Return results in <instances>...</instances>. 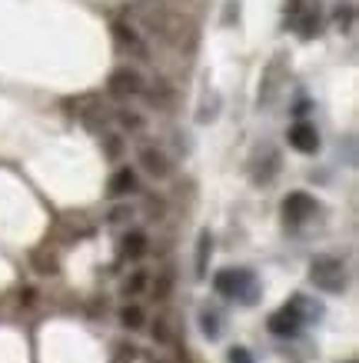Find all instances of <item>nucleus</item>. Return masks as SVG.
<instances>
[{
	"label": "nucleus",
	"mask_w": 359,
	"mask_h": 363,
	"mask_svg": "<svg viewBox=\"0 0 359 363\" xmlns=\"http://www.w3.org/2000/svg\"><path fill=\"white\" fill-rule=\"evenodd\" d=\"M213 286H217L220 297H229V300H243V303H256V277L250 270H223V274L213 277Z\"/></svg>",
	"instance_id": "f257e3e1"
},
{
	"label": "nucleus",
	"mask_w": 359,
	"mask_h": 363,
	"mask_svg": "<svg viewBox=\"0 0 359 363\" xmlns=\"http://www.w3.org/2000/svg\"><path fill=\"white\" fill-rule=\"evenodd\" d=\"M306 317H323V310L306 307L303 297H293V303H286L283 310H276V313L270 317V330L276 333V337H296Z\"/></svg>",
	"instance_id": "f03ea898"
},
{
	"label": "nucleus",
	"mask_w": 359,
	"mask_h": 363,
	"mask_svg": "<svg viewBox=\"0 0 359 363\" xmlns=\"http://www.w3.org/2000/svg\"><path fill=\"white\" fill-rule=\"evenodd\" d=\"M309 280L319 290H326V294H343L346 290V267L336 257H316L313 270H309Z\"/></svg>",
	"instance_id": "7ed1b4c3"
},
{
	"label": "nucleus",
	"mask_w": 359,
	"mask_h": 363,
	"mask_svg": "<svg viewBox=\"0 0 359 363\" xmlns=\"http://www.w3.org/2000/svg\"><path fill=\"white\" fill-rule=\"evenodd\" d=\"M290 147L300 150V154H316V150H319V130L306 121L293 123V127H290Z\"/></svg>",
	"instance_id": "20e7f679"
},
{
	"label": "nucleus",
	"mask_w": 359,
	"mask_h": 363,
	"mask_svg": "<svg viewBox=\"0 0 359 363\" xmlns=\"http://www.w3.org/2000/svg\"><path fill=\"white\" fill-rule=\"evenodd\" d=\"M110 94L113 97H137L143 94V77L137 70H113V77H110Z\"/></svg>",
	"instance_id": "39448f33"
},
{
	"label": "nucleus",
	"mask_w": 359,
	"mask_h": 363,
	"mask_svg": "<svg viewBox=\"0 0 359 363\" xmlns=\"http://www.w3.org/2000/svg\"><path fill=\"white\" fill-rule=\"evenodd\" d=\"M140 167L150 177H156V180H166V177H170V157H166L160 147H153V143L140 147Z\"/></svg>",
	"instance_id": "423d86ee"
},
{
	"label": "nucleus",
	"mask_w": 359,
	"mask_h": 363,
	"mask_svg": "<svg viewBox=\"0 0 359 363\" xmlns=\"http://www.w3.org/2000/svg\"><path fill=\"white\" fill-rule=\"evenodd\" d=\"M316 210H319V207H316V200L309 197V194H290V197H286V203H283L286 220H293V223L309 220Z\"/></svg>",
	"instance_id": "0eeeda50"
},
{
	"label": "nucleus",
	"mask_w": 359,
	"mask_h": 363,
	"mask_svg": "<svg viewBox=\"0 0 359 363\" xmlns=\"http://www.w3.org/2000/svg\"><path fill=\"white\" fill-rule=\"evenodd\" d=\"M137 190V174H133L130 167H123L117 174L110 177V197H127Z\"/></svg>",
	"instance_id": "6e6552de"
},
{
	"label": "nucleus",
	"mask_w": 359,
	"mask_h": 363,
	"mask_svg": "<svg viewBox=\"0 0 359 363\" xmlns=\"http://www.w3.org/2000/svg\"><path fill=\"white\" fill-rule=\"evenodd\" d=\"M120 323H123L127 330H143L147 313H143L140 303H123V307H120Z\"/></svg>",
	"instance_id": "1a4fd4ad"
},
{
	"label": "nucleus",
	"mask_w": 359,
	"mask_h": 363,
	"mask_svg": "<svg viewBox=\"0 0 359 363\" xmlns=\"http://www.w3.org/2000/svg\"><path fill=\"white\" fill-rule=\"evenodd\" d=\"M210 253H213V237H210V230H203L196 240V277H207Z\"/></svg>",
	"instance_id": "9d476101"
},
{
	"label": "nucleus",
	"mask_w": 359,
	"mask_h": 363,
	"mask_svg": "<svg viewBox=\"0 0 359 363\" xmlns=\"http://www.w3.org/2000/svg\"><path fill=\"white\" fill-rule=\"evenodd\" d=\"M123 257H130V260H140L143 253H147V237H143L140 230H130L127 237H123Z\"/></svg>",
	"instance_id": "9b49d317"
},
{
	"label": "nucleus",
	"mask_w": 359,
	"mask_h": 363,
	"mask_svg": "<svg viewBox=\"0 0 359 363\" xmlns=\"http://www.w3.org/2000/svg\"><path fill=\"white\" fill-rule=\"evenodd\" d=\"M117 37H120V40H123L127 47H133L137 54H147V47L140 44V37H137V33H133L130 27H127V23H117Z\"/></svg>",
	"instance_id": "f8f14e48"
},
{
	"label": "nucleus",
	"mask_w": 359,
	"mask_h": 363,
	"mask_svg": "<svg viewBox=\"0 0 359 363\" xmlns=\"http://www.w3.org/2000/svg\"><path fill=\"white\" fill-rule=\"evenodd\" d=\"M200 323H203V333H207L210 340H217V337H220V317H217V313L203 310V313H200Z\"/></svg>",
	"instance_id": "ddd939ff"
},
{
	"label": "nucleus",
	"mask_w": 359,
	"mask_h": 363,
	"mask_svg": "<svg viewBox=\"0 0 359 363\" xmlns=\"http://www.w3.org/2000/svg\"><path fill=\"white\" fill-rule=\"evenodd\" d=\"M123 290H127L130 297H137V294H143V290H147V270H137V274H130V280L123 284Z\"/></svg>",
	"instance_id": "4468645a"
},
{
	"label": "nucleus",
	"mask_w": 359,
	"mask_h": 363,
	"mask_svg": "<svg viewBox=\"0 0 359 363\" xmlns=\"http://www.w3.org/2000/svg\"><path fill=\"white\" fill-rule=\"evenodd\" d=\"M110 223H127V220H133V207H127V203H120V207H113L110 210V217H107Z\"/></svg>",
	"instance_id": "2eb2a0df"
},
{
	"label": "nucleus",
	"mask_w": 359,
	"mask_h": 363,
	"mask_svg": "<svg viewBox=\"0 0 359 363\" xmlns=\"http://www.w3.org/2000/svg\"><path fill=\"white\" fill-rule=\"evenodd\" d=\"M229 363H253V357H250V350H243V347H233V350H229Z\"/></svg>",
	"instance_id": "dca6fc26"
},
{
	"label": "nucleus",
	"mask_w": 359,
	"mask_h": 363,
	"mask_svg": "<svg viewBox=\"0 0 359 363\" xmlns=\"http://www.w3.org/2000/svg\"><path fill=\"white\" fill-rule=\"evenodd\" d=\"M120 123H123V127H133V130H137V127H143V121L137 117V113H120Z\"/></svg>",
	"instance_id": "f3484780"
},
{
	"label": "nucleus",
	"mask_w": 359,
	"mask_h": 363,
	"mask_svg": "<svg viewBox=\"0 0 359 363\" xmlns=\"http://www.w3.org/2000/svg\"><path fill=\"white\" fill-rule=\"evenodd\" d=\"M153 337H156V340H160V343H166V340H170V333H166V327H164V323H156V327H153Z\"/></svg>",
	"instance_id": "a211bd4d"
},
{
	"label": "nucleus",
	"mask_w": 359,
	"mask_h": 363,
	"mask_svg": "<svg viewBox=\"0 0 359 363\" xmlns=\"http://www.w3.org/2000/svg\"><path fill=\"white\" fill-rule=\"evenodd\" d=\"M107 154H110V157L120 154V140H117V137H107Z\"/></svg>",
	"instance_id": "6ab92c4d"
},
{
	"label": "nucleus",
	"mask_w": 359,
	"mask_h": 363,
	"mask_svg": "<svg viewBox=\"0 0 359 363\" xmlns=\"http://www.w3.org/2000/svg\"><path fill=\"white\" fill-rule=\"evenodd\" d=\"M343 363H356V360H343Z\"/></svg>",
	"instance_id": "aec40b11"
}]
</instances>
